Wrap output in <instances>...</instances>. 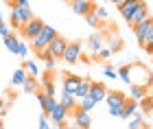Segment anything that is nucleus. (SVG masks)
<instances>
[{"instance_id": "a19ab883", "label": "nucleus", "mask_w": 153, "mask_h": 129, "mask_svg": "<svg viewBox=\"0 0 153 129\" xmlns=\"http://www.w3.org/2000/svg\"><path fill=\"white\" fill-rule=\"evenodd\" d=\"M55 125V129H68V123L66 120H61V123H53Z\"/></svg>"}, {"instance_id": "a878e982", "label": "nucleus", "mask_w": 153, "mask_h": 129, "mask_svg": "<svg viewBox=\"0 0 153 129\" xmlns=\"http://www.w3.org/2000/svg\"><path fill=\"white\" fill-rule=\"evenodd\" d=\"M37 57L42 59V62H44L46 70H53V68H55V62H57V59H55V57L51 55V53H48V48H44V50H42V53H39Z\"/></svg>"}, {"instance_id": "f257e3e1", "label": "nucleus", "mask_w": 153, "mask_h": 129, "mask_svg": "<svg viewBox=\"0 0 153 129\" xmlns=\"http://www.w3.org/2000/svg\"><path fill=\"white\" fill-rule=\"evenodd\" d=\"M129 74H131V83H136V85H144V87H151L153 85V74H151V70L144 64H140V62L129 64Z\"/></svg>"}, {"instance_id": "aec40b11", "label": "nucleus", "mask_w": 153, "mask_h": 129, "mask_svg": "<svg viewBox=\"0 0 153 129\" xmlns=\"http://www.w3.org/2000/svg\"><path fill=\"white\" fill-rule=\"evenodd\" d=\"M88 48H90V53H92L94 57H96V53L103 48V37L99 35V33H94L92 37H88Z\"/></svg>"}, {"instance_id": "393cba45", "label": "nucleus", "mask_w": 153, "mask_h": 129, "mask_svg": "<svg viewBox=\"0 0 153 129\" xmlns=\"http://www.w3.org/2000/svg\"><path fill=\"white\" fill-rule=\"evenodd\" d=\"M142 48L149 53V55H153V22L151 26L147 29V33H144V44H142Z\"/></svg>"}, {"instance_id": "39448f33", "label": "nucleus", "mask_w": 153, "mask_h": 129, "mask_svg": "<svg viewBox=\"0 0 153 129\" xmlns=\"http://www.w3.org/2000/svg\"><path fill=\"white\" fill-rule=\"evenodd\" d=\"M42 26H44V20H42V18H35V16H33L31 20H29V22H24L22 26H20V35H22L24 39H33V37H35L37 35V33L42 31Z\"/></svg>"}, {"instance_id": "ddd939ff", "label": "nucleus", "mask_w": 153, "mask_h": 129, "mask_svg": "<svg viewBox=\"0 0 153 129\" xmlns=\"http://www.w3.org/2000/svg\"><path fill=\"white\" fill-rule=\"evenodd\" d=\"M35 96H37V101H39V107L44 110V114H48V112H51L55 105H57V101H55V96H46V92L42 90V87H39V90L35 92Z\"/></svg>"}, {"instance_id": "6ab92c4d", "label": "nucleus", "mask_w": 153, "mask_h": 129, "mask_svg": "<svg viewBox=\"0 0 153 129\" xmlns=\"http://www.w3.org/2000/svg\"><path fill=\"white\" fill-rule=\"evenodd\" d=\"M76 103H79V99L74 96V94H68V92H61V99H59V105H64L68 112H72Z\"/></svg>"}, {"instance_id": "c756f323", "label": "nucleus", "mask_w": 153, "mask_h": 129, "mask_svg": "<svg viewBox=\"0 0 153 129\" xmlns=\"http://www.w3.org/2000/svg\"><path fill=\"white\" fill-rule=\"evenodd\" d=\"M116 77L120 79V81H125V83H131V74H129V64L127 66H120L116 70Z\"/></svg>"}, {"instance_id": "4c0bfd02", "label": "nucleus", "mask_w": 153, "mask_h": 129, "mask_svg": "<svg viewBox=\"0 0 153 129\" xmlns=\"http://www.w3.org/2000/svg\"><path fill=\"white\" fill-rule=\"evenodd\" d=\"M7 112H9V103H7L4 99H0V118L7 116Z\"/></svg>"}, {"instance_id": "bb28decb", "label": "nucleus", "mask_w": 153, "mask_h": 129, "mask_svg": "<svg viewBox=\"0 0 153 129\" xmlns=\"http://www.w3.org/2000/svg\"><path fill=\"white\" fill-rule=\"evenodd\" d=\"M127 120H129V129H140V127L144 125V118H142L140 112H134Z\"/></svg>"}, {"instance_id": "20e7f679", "label": "nucleus", "mask_w": 153, "mask_h": 129, "mask_svg": "<svg viewBox=\"0 0 153 129\" xmlns=\"http://www.w3.org/2000/svg\"><path fill=\"white\" fill-rule=\"evenodd\" d=\"M125 101H127V94H125V92H120V90H109V92H107L105 103H107L109 114H112V116H118V114H120Z\"/></svg>"}, {"instance_id": "5701e85b", "label": "nucleus", "mask_w": 153, "mask_h": 129, "mask_svg": "<svg viewBox=\"0 0 153 129\" xmlns=\"http://www.w3.org/2000/svg\"><path fill=\"white\" fill-rule=\"evenodd\" d=\"M24 79H26V70L22 66L18 68L16 72H13V77H11V85L13 87H22V83H24Z\"/></svg>"}, {"instance_id": "412c9836", "label": "nucleus", "mask_w": 153, "mask_h": 129, "mask_svg": "<svg viewBox=\"0 0 153 129\" xmlns=\"http://www.w3.org/2000/svg\"><path fill=\"white\" fill-rule=\"evenodd\" d=\"M147 94H149V87L131 83V90H129V99H136V101H140L142 96H147Z\"/></svg>"}, {"instance_id": "a18cd8bd", "label": "nucleus", "mask_w": 153, "mask_h": 129, "mask_svg": "<svg viewBox=\"0 0 153 129\" xmlns=\"http://www.w3.org/2000/svg\"><path fill=\"white\" fill-rule=\"evenodd\" d=\"M61 2H68V4H70V2H72V0H61Z\"/></svg>"}, {"instance_id": "8fccbe9b", "label": "nucleus", "mask_w": 153, "mask_h": 129, "mask_svg": "<svg viewBox=\"0 0 153 129\" xmlns=\"http://www.w3.org/2000/svg\"><path fill=\"white\" fill-rule=\"evenodd\" d=\"M4 2H9V0H4Z\"/></svg>"}, {"instance_id": "ea45409f", "label": "nucleus", "mask_w": 153, "mask_h": 129, "mask_svg": "<svg viewBox=\"0 0 153 129\" xmlns=\"http://www.w3.org/2000/svg\"><path fill=\"white\" fill-rule=\"evenodd\" d=\"M105 77H109V79H116V70H114V68L112 66H105Z\"/></svg>"}, {"instance_id": "f03ea898", "label": "nucleus", "mask_w": 153, "mask_h": 129, "mask_svg": "<svg viewBox=\"0 0 153 129\" xmlns=\"http://www.w3.org/2000/svg\"><path fill=\"white\" fill-rule=\"evenodd\" d=\"M55 37H57V31H55L53 26L44 24V26H42V31L31 39V50L35 53V55H39V53L44 50V48H48V44H51Z\"/></svg>"}, {"instance_id": "423d86ee", "label": "nucleus", "mask_w": 153, "mask_h": 129, "mask_svg": "<svg viewBox=\"0 0 153 129\" xmlns=\"http://www.w3.org/2000/svg\"><path fill=\"white\" fill-rule=\"evenodd\" d=\"M81 53H83V42H81V39H72V42H68V46H66L64 62L70 64V66H72V64H79Z\"/></svg>"}, {"instance_id": "b1692460", "label": "nucleus", "mask_w": 153, "mask_h": 129, "mask_svg": "<svg viewBox=\"0 0 153 129\" xmlns=\"http://www.w3.org/2000/svg\"><path fill=\"white\" fill-rule=\"evenodd\" d=\"M138 110H142L144 114L153 112V96H151V94H147V96H142L140 101H138Z\"/></svg>"}, {"instance_id": "cd10ccee", "label": "nucleus", "mask_w": 153, "mask_h": 129, "mask_svg": "<svg viewBox=\"0 0 153 129\" xmlns=\"http://www.w3.org/2000/svg\"><path fill=\"white\" fill-rule=\"evenodd\" d=\"M22 68L26 70V74H33V77H39V68L35 62H31V59H24L22 62Z\"/></svg>"}, {"instance_id": "4be33fe9", "label": "nucleus", "mask_w": 153, "mask_h": 129, "mask_svg": "<svg viewBox=\"0 0 153 129\" xmlns=\"http://www.w3.org/2000/svg\"><path fill=\"white\" fill-rule=\"evenodd\" d=\"M90 83H92V79H81V83L76 85V90H74V96H76V99L88 96V92H90Z\"/></svg>"}, {"instance_id": "49530a36", "label": "nucleus", "mask_w": 153, "mask_h": 129, "mask_svg": "<svg viewBox=\"0 0 153 129\" xmlns=\"http://www.w3.org/2000/svg\"><path fill=\"white\" fill-rule=\"evenodd\" d=\"M0 129H4V125H2V120H0Z\"/></svg>"}, {"instance_id": "473e14b6", "label": "nucleus", "mask_w": 153, "mask_h": 129, "mask_svg": "<svg viewBox=\"0 0 153 129\" xmlns=\"http://www.w3.org/2000/svg\"><path fill=\"white\" fill-rule=\"evenodd\" d=\"M16 55H20V57H26V55H29V48H26V44L22 42V39H18V48H16Z\"/></svg>"}, {"instance_id": "f704fd0d", "label": "nucleus", "mask_w": 153, "mask_h": 129, "mask_svg": "<svg viewBox=\"0 0 153 129\" xmlns=\"http://www.w3.org/2000/svg\"><path fill=\"white\" fill-rule=\"evenodd\" d=\"M109 50H112V53L114 50H123V39L120 37H114L112 42H109Z\"/></svg>"}, {"instance_id": "a211bd4d", "label": "nucleus", "mask_w": 153, "mask_h": 129, "mask_svg": "<svg viewBox=\"0 0 153 129\" xmlns=\"http://www.w3.org/2000/svg\"><path fill=\"white\" fill-rule=\"evenodd\" d=\"M22 90L26 94H35L39 90V81L37 77H33V74H26V79H24V83H22Z\"/></svg>"}, {"instance_id": "2eb2a0df", "label": "nucleus", "mask_w": 153, "mask_h": 129, "mask_svg": "<svg viewBox=\"0 0 153 129\" xmlns=\"http://www.w3.org/2000/svg\"><path fill=\"white\" fill-rule=\"evenodd\" d=\"M81 83V77L79 74H72V72H64V92L68 94H74L76 85Z\"/></svg>"}, {"instance_id": "e433bc0d", "label": "nucleus", "mask_w": 153, "mask_h": 129, "mask_svg": "<svg viewBox=\"0 0 153 129\" xmlns=\"http://www.w3.org/2000/svg\"><path fill=\"white\" fill-rule=\"evenodd\" d=\"M94 13H96L101 20H107V9H105V7H99V4H96V7H94Z\"/></svg>"}, {"instance_id": "c85d7f7f", "label": "nucleus", "mask_w": 153, "mask_h": 129, "mask_svg": "<svg viewBox=\"0 0 153 129\" xmlns=\"http://www.w3.org/2000/svg\"><path fill=\"white\" fill-rule=\"evenodd\" d=\"M94 105H96V103H94L90 96H83V99H79V103H76V107H79V110H83V112H92Z\"/></svg>"}, {"instance_id": "2f4dec72", "label": "nucleus", "mask_w": 153, "mask_h": 129, "mask_svg": "<svg viewBox=\"0 0 153 129\" xmlns=\"http://www.w3.org/2000/svg\"><path fill=\"white\" fill-rule=\"evenodd\" d=\"M83 18H85V22H88L90 26H99V24H101V22H99V16H96V13H94V9L90 11V13H85V16H83Z\"/></svg>"}, {"instance_id": "f3484780", "label": "nucleus", "mask_w": 153, "mask_h": 129, "mask_svg": "<svg viewBox=\"0 0 153 129\" xmlns=\"http://www.w3.org/2000/svg\"><path fill=\"white\" fill-rule=\"evenodd\" d=\"M134 112H138V101H136V99H129V96H127V101H125V105H123V110H120V114H118V116L127 120V118H129V116H131Z\"/></svg>"}, {"instance_id": "c03bdc74", "label": "nucleus", "mask_w": 153, "mask_h": 129, "mask_svg": "<svg viewBox=\"0 0 153 129\" xmlns=\"http://www.w3.org/2000/svg\"><path fill=\"white\" fill-rule=\"evenodd\" d=\"M140 129H151V127H149V125H142V127H140Z\"/></svg>"}, {"instance_id": "58836bf2", "label": "nucleus", "mask_w": 153, "mask_h": 129, "mask_svg": "<svg viewBox=\"0 0 153 129\" xmlns=\"http://www.w3.org/2000/svg\"><path fill=\"white\" fill-rule=\"evenodd\" d=\"M9 33H11V31H9V24H7L4 20H2V22H0V35H2V37H7Z\"/></svg>"}, {"instance_id": "09e8293b", "label": "nucleus", "mask_w": 153, "mask_h": 129, "mask_svg": "<svg viewBox=\"0 0 153 129\" xmlns=\"http://www.w3.org/2000/svg\"><path fill=\"white\" fill-rule=\"evenodd\" d=\"M149 94H151V96H153V90H151V92H149Z\"/></svg>"}, {"instance_id": "7c9ffc66", "label": "nucleus", "mask_w": 153, "mask_h": 129, "mask_svg": "<svg viewBox=\"0 0 153 129\" xmlns=\"http://www.w3.org/2000/svg\"><path fill=\"white\" fill-rule=\"evenodd\" d=\"M2 39H4V46H7V48H9V50L13 53V55H16V48H18V37L13 35V33H9V35H7V37H2Z\"/></svg>"}, {"instance_id": "37998d69", "label": "nucleus", "mask_w": 153, "mask_h": 129, "mask_svg": "<svg viewBox=\"0 0 153 129\" xmlns=\"http://www.w3.org/2000/svg\"><path fill=\"white\" fill-rule=\"evenodd\" d=\"M68 129H81L79 125H68Z\"/></svg>"}, {"instance_id": "6e6552de", "label": "nucleus", "mask_w": 153, "mask_h": 129, "mask_svg": "<svg viewBox=\"0 0 153 129\" xmlns=\"http://www.w3.org/2000/svg\"><path fill=\"white\" fill-rule=\"evenodd\" d=\"M107 85L103 83V81H92L90 83V92H88V96L94 101V103H101V101H105V96H107Z\"/></svg>"}, {"instance_id": "9d476101", "label": "nucleus", "mask_w": 153, "mask_h": 129, "mask_svg": "<svg viewBox=\"0 0 153 129\" xmlns=\"http://www.w3.org/2000/svg\"><path fill=\"white\" fill-rule=\"evenodd\" d=\"M151 22H153V18L149 16V18H144L142 22H138V24H134L131 29H134V35H136V39H138V44H144V33H147V29L151 26Z\"/></svg>"}, {"instance_id": "9b49d317", "label": "nucleus", "mask_w": 153, "mask_h": 129, "mask_svg": "<svg viewBox=\"0 0 153 129\" xmlns=\"http://www.w3.org/2000/svg\"><path fill=\"white\" fill-rule=\"evenodd\" d=\"M142 2H144V0H125V2L118 4V11H120V16H123L125 20H129V18H131V13H134Z\"/></svg>"}, {"instance_id": "79ce46f5", "label": "nucleus", "mask_w": 153, "mask_h": 129, "mask_svg": "<svg viewBox=\"0 0 153 129\" xmlns=\"http://www.w3.org/2000/svg\"><path fill=\"white\" fill-rule=\"evenodd\" d=\"M120 2H125V0H112V4H116V7L120 4Z\"/></svg>"}, {"instance_id": "c9c22d12", "label": "nucleus", "mask_w": 153, "mask_h": 129, "mask_svg": "<svg viewBox=\"0 0 153 129\" xmlns=\"http://www.w3.org/2000/svg\"><path fill=\"white\" fill-rule=\"evenodd\" d=\"M39 129H51V118H48L46 114L39 116Z\"/></svg>"}, {"instance_id": "dca6fc26", "label": "nucleus", "mask_w": 153, "mask_h": 129, "mask_svg": "<svg viewBox=\"0 0 153 129\" xmlns=\"http://www.w3.org/2000/svg\"><path fill=\"white\" fill-rule=\"evenodd\" d=\"M68 114H70V112H68L64 105H59V101H57V105H55L53 110L46 114V116L51 118V123H61V120H66V116H68Z\"/></svg>"}, {"instance_id": "7ed1b4c3", "label": "nucleus", "mask_w": 153, "mask_h": 129, "mask_svg": "<svg viewBox=\"0 0 153 129\" xmlns=\"http://www.w3.org/2000/svg\"><path fill=\"white\" fill-rule=\"evenodd\" d=\"M11 11V16H9V22H11V29H20L24 22H29V20L33 18V11H31V7L29 4H20V7H13Z\"/></svg>"}, {"instance_id": "4468645a", "label": "nucleus", "mask_w": 153, "mask_h": 129, "mask_svg": "<svg viewBox=\"0 0 153 129\" xmlns=\"http://www.w3.org/2000/svg\"><path fill=\"white\" fill-rule=\"evenodd\" d=\"M149 16H151V11H149V4H147V2H142V4L138 7V9H136L134 13H131V18L127 20V22H129V26H134V24L142 22V20H144V18H149Z\"/></svg>"}, {"instance_id": "0eeeda50", "label": "nucleus", "mask_w": 153, "mask_h": 129, "mask_svg": "<svg viewBox=\"0 0 153 129\" xmlns=\"http://www.w3.org/2000/svg\"><path fill=\"white\" fill-rule=\"evenodd\" d=\"M66 46H68V39L64 35H59L57 33V37L53 39L51 44H48V53L55 57V59H64V53H66Z\"/></svg>"}, {"instance_id": "1a4fd4ad", "label": "nucleus", "mask_w": 153, "mask_h": 129, "mask_svg": "<svg viewBox=\"0 0 153 129\" xmlns=\"http://www.w3.org/2000/svg\"><path fill=\"white\" fill-rule=\"evenodd\" d=\"M70 7L76 16H85V13H90L96 7V0H72Z\"/></svg>"}, {"instance_id": "de8ad7c7", "label": "nucleus", "mask_w": 153, "mask_h": 129, "mask_svg": "<svg viewBox=\"0 0 153 129\" xmlns=\"http://www.w3.org/2000/svg\"><path fill=\"white\" fill-rule=\"evenodd\" d=\"M0 22H2V11H0Z\"/></svg>"}, {"instance_id": "f8f14e48", "label": "nucleus", "mask_w": 153, "mask_h": 129, "mask_svg": "<svg viewBox=\"0 0 153 129\" xmlns=\"http://www.w3.org/2000/svg\"><path fill=\"white\" fill-rule=\"evenodd\" d=\"M70 114L74 116V125H79L81 129H90V125H92L90 112H83V110H79V107H74V110H72Z\"/></svg>"}, {"instance_id": "72a5a7b5", "label": "nucleus", "mask_w": 153, "mask_h": 129, "mask_svg": "<svg viewBox=\"0 0 153 129\" xmlns=\"http://www.w3.org/2000/svg\"><path fill=\"white\" fill-rule=\"evenodd\" d=\"M109 57H112V50L109 48H101L99 53H96V59H99V62H107Z\"/></svg>"}]
</instances>
